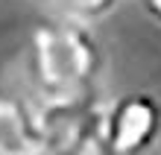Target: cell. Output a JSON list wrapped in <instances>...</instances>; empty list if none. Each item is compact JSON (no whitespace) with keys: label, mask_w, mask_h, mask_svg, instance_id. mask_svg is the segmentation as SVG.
Returning a JSON list of instances; mask_svg holds the SVG:
<instances>
[{"label":"cell","mask_w":161,"mask_h":155,"mask_svg":"<svg viewBox=\"0 0 161 155\" xmlns=\"http://www.w3.org/2000/svg\"><path fill=\"white\" fill-rule=\"evenodd\" d=\"M103 70L106 50L91 24L41 15L26 41V82L35 102L97 94Z\"/></svg>","instance_id":"cell-1"},{"label":"cell","mask_w":161,"mask_h":155,"mask_svg":"<svg viewBox=\"0 0 161 155\" xmlns=\"http://www.w3.org/2000/svg\"><path fill=\"white\" fill-rule=\"evenodd\" d=\"M44 152L68 155H103L106 152V105L108 100L97 94L73 100L35 102Z\"/></svg>","instance_id":"cell-2"},{"label":"cell","mask_w":161,"mask_h":155,"mask_svg":"<svg viewBox=\"0 0 161 155\" xmlns=\"http://www.w3.org/2000/svg\"><path fill=\"white\" fill-rule=\"evenodd\" d=\"M141 6H144L147 18L158 26V30H161V0H141Z\"/></svg>","instance_id":"cell-6"},{"label":"cell","mask_w":161,"mask_h":155,"mask_svg":"<svg viewBox=\"0 0 161 155\" xmlns=\"http://www.w3.org/2000/svg\"><path fill=\"white\" fill-rule=\"evenodd\" d=\"M41 9L44 18H64V21H79V24H100L108 18L123 0H32Z\"/></svg>","instance_id":"cell-5"},{"label":"cell","mask_w":161,"mask_h":155,"mask_svg":"<svg viewBox=\"0 0 161 155\" xmlns=\"http://www.w3.org/2000/svg\"><path fill=\"white\" fill-rule=\"evenodd\" d=\"M161 138V100L149 91H126L106 105V152L135 155Z\"/></svg>","instance_id":"cell-3"},{"label":"cell","mask_w":161,"mask_h":155,"mask_svg":"<svg viewBox=\"0 0 161 155\" xmlns=\"http://www.w3.org/2000/svg\"><path fill=\"white\" fill-rule=\"evenodd\" d=\"M44 152L38 105L21 94L0 91V155H38Z\"/></svg>","instance_id":"cell-4"}]
</instances>
